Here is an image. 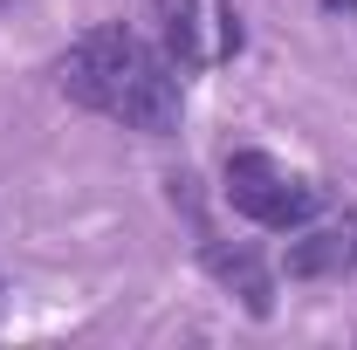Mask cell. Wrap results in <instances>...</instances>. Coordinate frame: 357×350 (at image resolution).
<instances>
[{"label":"cell","mask_w":357,"mask_h":350,"mask_svg":"<svg viewBox=\"0 0 357 350\" xmlns=\"http://www.w3.org/2000/svg\"><path fill=\"white\" fill-rule=\"evenodd\" d=\"M62 96H76L83 110L124 124V131H178V76L165 62V48H151L131 35L124 21H103L69 42V55L55 62Z\"/></svg>","instance_id":"6da1fadb"},{"label":"cell","mask_w":357,"mask_h":350,"mask_svg":"<svg viewBox=\"0 0 357 350\" xmlns=\"http://www.w3.org/2000/svg\"><path fill=\"white\" fill-rule=\"evenodd\" d=\"M227 206L241 220H255V227H268V234H296V227L316 220L323 185L303 178V172H289L268 151H234L227 158Z\"/></svg>","instance_id":"7a4b0ae2"},{"label":"cell","mask_w":357,"mask_h":350,"mask_svg":"<svg viewBox=\"0 0 357 350\" xmlns=\"http://www.w3.org/2000/svg\"><path fill=\"white\" fill-rule=\"evenodd\" d=\"M151 21H158V48L172 69H199L206 48H199V0H151Z\"/></svg>","instance_id":"277c9868"},{"label":"cell","mask_w":357,"mask_h":350,"mask_svg":"<svg viewBox=\"0 0 357 350\" xmlns=\"http://www.w3.org/2000/svg\"><path fill=\"white\" fill-rule=\"evenodd\" d=\"M206 268H213V275H220V282H227V289H234V296H241L248 309H255V316H268V275L255 268V254L206 241Z\"/></svg>","instance_id":"5b68a950"},{"label":"cell","mask_w":357,"mask_h":350,"mask_svg":"<svg viewBox=\"0 0 357 350\" xmlns=\"http://www.w3.org/2000/svg\"><path fill=\"white\" fill-rule=\"evenodd\" d=\"M289 275L296 282H344V275H357V206L323 220V227H296Z\"/></svg>","instance_id":"3957f363"}]
</instances>
